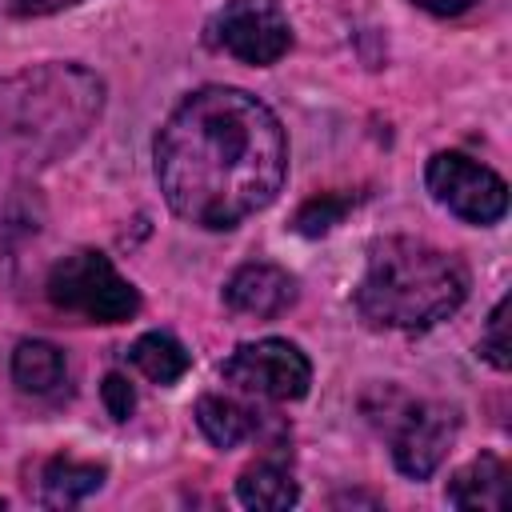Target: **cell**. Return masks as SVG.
I'll return each mask as SVG.
<instances>
[{
  "label": "cell",
  "mask_w": 512,
  "mask_h": 512,
  "mask_svg": "<svg viewBox=\"0 0 512 512\" xmlns=\"http://www.w3.org/2000/svg\"><path fill=\"white\" fill-rule=\"evenodd\" d=\"M288 140L268 104L240 88L192 92L156 136V180L168 208L200 228H236L284 184Z\"/></svg>",
  "instance_id": "cell-1"
},
{
  "label": "cell",
  "mask_w": 512,
  "mask_h": 512,
  "mask_svg": "<svg viewBox=\"0 0 512 512\" xmlns=\"http://www.w3.org/2000/svg\"><path fill=\"white\" fill-rule=\"evenodd\" d=\"M464 296L468 272L456 256L412 236H392L368 256L356 288V308L376 328L420 332L448 320L464 304Z\"/></svg>",
  "instance_id": "cell-2"
},
{
  "label": "cell",
  "mask_w": 512,
  "mask_h": 512,
  "mask_svg": "<svg viewBox=\"0 0 512 512\" xmlns=\"http://www.w3.org/2000/svg\"><path fill=\"white\" fill-rule=\"evenodd\" d=\"M100 104V80L76 64H48L0 80V156L44 164L88 132Z\"/></svg>",
  "instance_id": "cell-3"
},
{
  "label": "cell",
  "mask_w": 512,
  "mask_h": 512,
  "mask_svg": "<svg viewBox=\"0 0 512 512\" xmlns=\"http://www.w3.org/2000/svg\"><path fill=\"white\" fill-rule=\"evenodd\" d=\"M48 300L60 312H72V316L92 320V324L132 320L136 308H140L136 288L112 268L108 256H100L92 248H80V252H72V256L52 264V272H48Z\"/></svg>",
  "instance_id": "cell-4"
},
{
  "label": "cell",
  "mask_w": 512,
  "mask_h": 512,
  "mask_svg": "<svg viewBox=\"0 0 512 512\" xmlns=\"http://www.w3.org/2000/svg\"><path fill=\"white\" fill-rule=\"evenodd\" d=\"M428 188L448 212L468 224H496L508 212V184L492 168L460 152H436L428 160Z\"/></svg>",
  "instance_id": "cell-5"
},
{
  "label": "cell",
  "mask_w": 512,
  "mask_h": 512,
  "mask_svg": "<svg viewBox=\"0 0 512 512\" xmlns=\"http://www.w3.org/2000/svg\"><path fill=\"white\" fill-rule=\"evenodd\" d=\"M224 380L236 384L240 392H252V396L300 400L312 384V364L296 344L268 336L256 344H240L224 360Z\"/></svg>",
  "instance_id": "cell-6"
},
{
  "label": "cell",
  "mask_w": 512,
  "mask_h": 512,
  "mask_svg": "<svg viewBox=\"0 0 512 512\" xmlns=\"http://www.w3.org/2000/svg\"><path fill=\"white\" fill-rule=\"evenodd\" d=\"M460 416L448 404H432V400H408L392 424V460L404 476L424 480L440 468V460L448 456L452 440H456Z\"/></svg>",
  "instance_id": "cell-7"
},
{
  "label": "cell",
  "mask_w": 512,
  "mask_h": 512,
  "mask_svg": "<svg viewBox=\"0 0 512 512\" xmlns=\"http://www.w3.org/2000/svg\"><path fill=\"white\" fill-rule=\"evenodd\" d=\"M216 40L244 64H276L292 44V28L272 0H228L216 16Z\"/></svg>",
  "instance_id": "cell-8"
},
{
  "label": "cell",
  "mask_w": 512,
  "mask_h": 512,
  "mask_svg": "<svg viewBox=\"0 0 512 512\" xmlns=\"http://www.w3.org/2000/svg\"><path fill=\"white\" fill-rule=\"evenodd\" d=\"M296 300V280L276 264H244L224 284V304L240 316H280Z\"/></svg>",
  "instance_id": "cell-9"
},
{
  "label": "cell",
  "mask_w": 512,
  "mask_h": 512,
  "mask_svg": "<svg viewBox=\"0 0 512 512\" xmlns=\"http://www.w3.org/2000/svg\"><path fill=\"white\" fill-rule=\"evenodd\" d=\"M448 500L456 508H480V512H504L508 508V468L500 456L480 452L472 464H464L448 480Z\"/></svg>",
  "instance_id": "cell-10"
},
{
  "label": "cell",
  "mask_w": 512,
  "mask_h": 512,
  "mask_svg": "<svg viewBox=\"0 0 512 512\" xmlns=\"http://www.w3.org/2000/svg\"><path fill=\"white\" fill-rule=\"evenodd\" d=\"M100 484H104V468H100V464L72 460V456H52V460L44 464V472H40L44 504H56V508L80 504V500L92 496Z\"/></svg>",
  "instance_id": "cell-11"
},
{
  "label": "cell",
  "mask_w": 512,
  "mask_h": 512,
  "mask_svg": "<svg viewBox=\"0 0 512 512\" xmlns=\"http://www.w3.org/2000/svg\"><path fill=\"white\" fill-rule=\"evenodd\" d=\"M236 496H240L244 508L280 512V508H292V504H296L300 488H296V480H292L288 468H280V464H272V460H260V464H252V468L240 472Z\"/></svg>",
  "instance_id": "cell-12"
},
{
  "label": "cell",
  "mask_w": 512,
  "mask_h": 512,
  "mask_svg": "<svg viewBox=\"0 0 512 512\" xmlns=\"http://www.w3.org/2000/svg\"><path fill=\"white\" fill-rule=\"evenodd\" d=\"M196 424L216 448H236L256 432V412L228 396H200L196 404Z\"/></svg>",
  "instance_id": "cell-13"
},
{
  "label": "cell",
  "mask_w": 512,
  "mask_h": 512,
  "mask_svg": "<svg viewBox=\"0 0 512 512\" xmlns=\"http://www.w3.org/2000/svg\"><path fill=\"white\" fill-rule=\"evenodd\" d=\"M12 380L24 392H36V396L52 392L64 380V352L48 340H24L12 352Z\"/></svg>",
  "instance_id": "cell-14"
},
{
  "label": "cell",
  "mask_w": 512,
  "mask_h": 512,
  "mask_svg": "<svg viewBox=\"0 0 512 512\" xmlns=\"http://www.w3.org/2000/svg\"><path fill=\"white\" fill-rule=\"evenodd\" d=\"M132 364L156 380V384H176L184 372H188V352L180 340H172L168 332H144L136 344H132Z\"/></svg>",
  "instance_id": "cell-15"
},
{
  "label": "cell",
  "mask_w": 512,
  "mask_h": 512,
  "mask_svg": "<svg viewBox=\"0 0 512 512\" xmlns=\"http://www.w3.org/2000/svg\"><path fill=\"white\" fill-rule=\"evenodd\" d=\"M348 208H352V196H348V192H324V196H312V200L296 212L292 228H296L300 236H324V232H332V228L344 220Z\"/></svg>",
  "instance_id": "cell-16"
},
{
  "label": "cell",
  "mask_w": 512,
  "mask_h": 512,
  "mask_svg": "<svg viewBox=\"0 0 512 512\" xmlns=\"http://www.w3.org/2000/svg\"><path fill=\"white\" fill-rule=\"evenodd\" d=\"M480 356L492 364V368H508L512 364V344H508V300H500L488 316V328L480 336Z\"/></svg>",
  "instance_id": "cell-17"
},
{
  "label": "cell",
  "mask_w": 512,
  "mask_h": 512,
  "mask_svg": "<svg viewBox=\"0 0 512 512\" xmlns=\"http://www.w3.org/2000/svg\"><path fill=\"white\" fill-rule=\"evenodd\" d=\"M104 408H108V416L112 420H128L132 416V408H136V392H132V384L120 376V372H112V376H104Z\"/></svg>",
  "instance_id": "cell-18"
},
{
  "label": "cell",
  "mask_w": 512,
  "mask_h": 512,
  "mask_svg": "<svg viewBox=\"0 0 512 512\" xmlns=\"http://www.w3.org/2000/svg\"><path fill=\"white\" fill-rule=\"evenodd\" d=\"M76 0H0V12L8 16H48L60 8H72Z\"/></svg>",
  "instance_id": "cell-19"
},
{
  "label": "cell",
  "mask_w": 512,
  "mask_h": 512,
  "mask_svg": "<svg viewBox=\"0 0 512 512\" xmlns=\"http://www.w3.org/2000/svg\"><path fill=\"white\" fill-rule=\"evenodd\" d=\"M420 8H428L432 16H456V12H464V8H472L476 0H416Z\"/></svg>",
  "instance_id": "cell-20"
},
{
  "label": "cell",
  "mask_w": 512,
  "mask_h": 512,
  "mask_svg": "<svg viewBox=\"0 0 512 512\" xmlns=\"http://www.w3.org/2000/svg\"><path fill=\"white\" fill-rule=\"evenodd\" d=\"M0 504H4V500H0Z\"/></svg>",
  "instance_id": "cell-21"
}]
</instances>
